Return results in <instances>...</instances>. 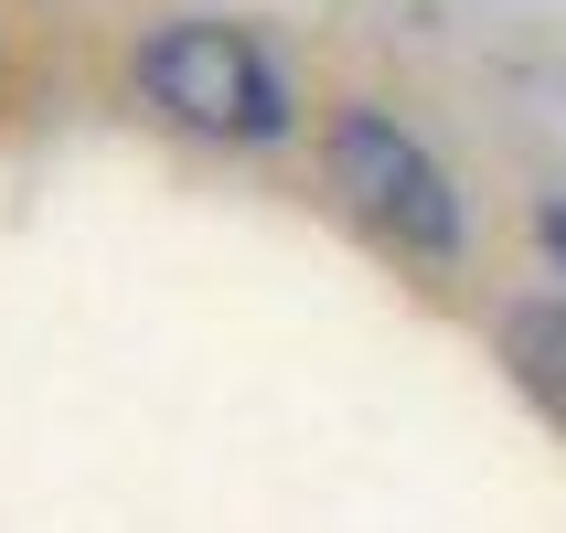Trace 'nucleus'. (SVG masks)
<instances>
[{
	"mask_svg": "<svg viewBox=\"0 0 566 533\" xmlns=\"http://www.w3.org/2000/svg\"><path fill=\"white\" fill-rule=\"evenodd\" d=\"M321 171H332V192H343V214L364 224V235H385L396 256L449 267V256L471 246V203H460V182H449V160L428 150L396 107H375V96L332 107V128H321Z\"/></svg>",
	"mask_w": 566,
	"mask_h": 533,
	"instance_id": "f257e3e1",
	"label": "nucleus"
},
{
	"mask_svg": "<svg viewBox=\"0 0 566 533\" xmlns=\"http://www.w3.org/2000/svg\"><path fill=\"white\" fill-rule=\"evenodd\" d=\"M139 96H150L171 128L235 139V150L289 139V107H300L279 54H268L247 22H203V11H182V22H160L150 43H139Z\"/></svg>",
	"mask_w": 566,
	"mask_h": 533,
	"instance_id": "f03ea898",
	"label": "nucleus"
},
{
	"mask_svg": "<svg viewBox=\"0 0 566 533\" xmlns=\"http://www.w3.org/2000/svg\"><path fill=\"white\" fill-rule=\"evenodd\" d=\"M503 363L566 416V299H524V310H503Z\"/></svg>",
	"mask_w": 566,
	"mask_h": 533,
	"instance_id": "7ed1b4c3",
	"label": "nucleus"
},
{
	"mask_svg": "<svg viewBox=\"0 0 566 533\" xmlns=\"http://www.w3.org/2000/svg\"><path fill=\"white\" fill-rule=\"evenodd\" d=\"M535 235H545V246L566 256V203H535Z\"/></svg>",
	"mask_w": 566,
	"mask_h": 533,
	"instance_id": "20e7f679",
	"label": "nucleus"
}]
</instances>
